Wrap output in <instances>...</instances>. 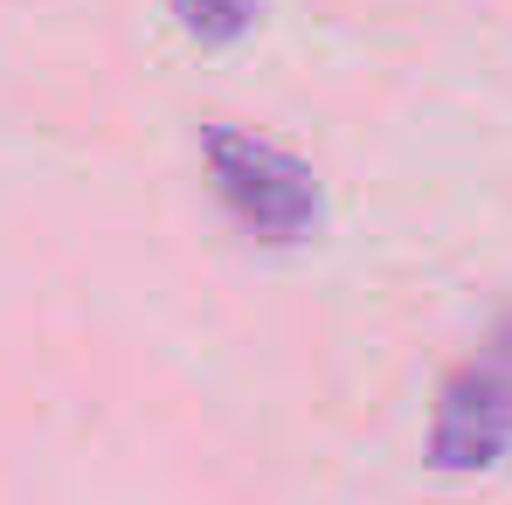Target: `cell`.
I'll return each instance as SVG.
<instances>
[{"instance_id":"obj_1","label":"cell","mask_w":512,"mask_h":505,"mask_svg":"<svg viewBox=\"0 0 512 505\" xmlns=\"http://www.w3.org/2000/svg\"><path fill=\"white\" fill-rule=\"evenodd\" d=\"M201 167L215 201L229 208V222L256 243H305L326 215L319 173L305 167L291 146L256 139L243 125H208L201 132Z\"/></svg>"},{"instance_id":"obj_2","label":"cell","mask_w":512,"mask_h":505,"mask_svg":"<svg viewBox=\"0 0 512 505\" xmlns=\"http://www.w3.org/2000/svg\"><path fill=\"white\" fill-rule=\"evenodd\" d=\"M512 457V312L485 333L471 360L450 367L429 409V464L450 478L499 471Z\"/></svg>"},{"instance_id":"obj_3","label":"cell","mask_w":512,"mask_h":505,"mask_svg":"<svg viewBox=\"0 0 512 505\" xmlns=\"http://www.w3.org/2000/svg\"><path fill=\"white\" fill-rule=\"evenodd\" d=\"M167 14L194 42H243L256 28V0H167Z\"/></svg>"}]
</instances>
